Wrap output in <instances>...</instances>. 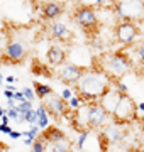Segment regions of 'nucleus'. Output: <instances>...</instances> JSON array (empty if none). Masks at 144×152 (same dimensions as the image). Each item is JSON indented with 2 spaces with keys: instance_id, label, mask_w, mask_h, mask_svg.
Masks as SVG:
<instances>
[{
  "instance_id": "7c9ffc66",
  "label": "nucleus",
  "mask_w": 144,
  "mask_h": 152,
  "mask_svg": "<svg viewBox=\"0 0 144 152\" xmlns=\"http://www.w3.org/2000/svg\"><path fill=\"white\" fill-rule=\"evenodd\" d=\"M90 46H92L93 49H97L98 53H102V51H104V44H102V41H100V39H97V37H93V39H92V42H90Z\"/></svg>"
},
{
  "instance_id": "412c9836",
  "label": "nucleus",
  "mask_w": 144,
  "mask_h": 152,
  "mask_svg": "<svg viewBox=\"0 0 144 152\" xmlns=\"http://www.w3.org/2000/svg\"><path fill=\"white\" fill-rule=\"evenodd\" d=\"M134 56H136V59L139 61V64L144 66V41L134 44Z\"/></svg>"
},
{
  "instance_id": "473e14b6",
  "label": "nucleus",
  "mask_w": 144,
  "mask_h": 152,
  "mask_svg": "<svg viewBox=\"0 0 144 152\" xmlns=\"http://www.w3.org/2000/svg\"><path fill=\"white\" fill-rule=\"evenodd\" d=\"M15 93H17V91H12L10 88H7L5 91H4V96H5L7 100H14V96H15Z\"/></svg>"
},
{
  "instance_id": "a19ab883",
  "label": "nucleus",
  "mask_w": 144,
  "mask_h": 152,
  "mask_svg": "<svg viewBox=\"0 0 144 152\" xmlns=\"http://www.w3.org/2000/svg\"><path fill=\"white\" fill-rule=\"evenodd\" d=\"M4 81H5V76H4V75H2V73H0V85H2V83H4Z\"/></svg>"
},
{
  "instance_id": "20e7f679",
  "label": "nucleus",
  "mask_w": 144,
  "mask_h": 152,
  "mask_svg": "<svg viewBox=\"0 0 144 152\" xmlns=\"http://www.w3.org/2000/svg\"><path fill=\"white\" fill-rule=\"evenodd\" d=\"M112 10L119 22H144V0H114Z\"/></svg>"
},
{
  "instance_id": "9d476101",
  "label": "nucleus",
  "mask_w": 144,
  "mask_h": 152,
  "mask_svg": "<svg viewBox=\"0 0 144 152\" xmlns=\"http://www.w3.org/2000/svg\"><path fill=\"white\" fill-rule=\"evenodd\" d=\"M5 58L12 64H21L26 58H27V46L19 41V39H9L5 46Z\"/></svg>"
},
{
  "instance_id": "58836bf2",
  "label": "nucleus",
  "mask_w": 144,
  "mask_h": 152,
  "mask_svg": "<svg viewBox=\"0 0 144 152\" xmlns=\"http://www.w3.org/2000/svg\"><path fill=\"white\" fill-rule=\"evenodd\" d=\"M137 112H144V102L137 103Z\"/></svg>"
},
{
  "instance_id": "4c0bfd02",
  "label": "nucleus",
  "mask_w": 144,
  "mask_h": 152,
  "mask_svg": "<svg viewBox=\"0 0 144 152\" xmlns=\"http://www.w3.org/2000/svg\"><path fill=\"white\" fill-rule=\"evenodd\" d=\"M105 4V0H95V4H93V7H102Z\"/></svg>"
},
{
  "instance_id": "393cba45",
  "label": "nucleus",
  "mask_w": 144,
  "mask_h": 152,
  "mask_svg": "<svg viewBox=\"0 0 144 152\" xmlns=\"http://www.w3.org/2000/svg\"><path fill=\"white\" fill-rule=\"evenodd\" d=\"M88 132L90 130H80L78 132V137H76V149L78 151H82L85 147V142L88 139Z\"/></svg>"
},
{
  "instance_id": "aec40b11",
  "label": "nucleus",
  "mask_w": 144,
  "mask_h": 152,
  "mask_svg": "<svg viewBox=\"0 0 144 152\" xmlns=\"http://www.w3.org/2000/svg\"><path fill=\"white\" fill-rule=\"evenodd\" d=\"M48 147H49V144L43 137H37L36 142L31 145V152H48Z\"/></svg>"
},
{
  "instance_id": "e433bc0d",
  "label": "nucleus",
  "mask_w": 144,
  "mask_h": 152,
  "mask_svg": "<svg viewBox=\"0 0 144 152\" xmlns=\"http://www.w3.org/2000/svg\"><path fill=\"white\" fill-rule=\"evenodd\" d=\"M141 140H143V144H144V118H143V122H141Z\"/></svg>"
},
{
  "instance_id": "ea45409f",
  "label": "nucleus",
  "mask_w": 144,
  "mask_h": 152,
  "mask_svg": "<svg viewBox=\"0 0 144 152\" xmlns=\"http://www.w3.org/2000/svg\"><path fill=\"white\" fill-rule=\"evenodd\" d=\"M5 115H7V108H0V118L5 117Z\"/></svg>"
},
{
  "instance_id": "b1692460",
  "label": "nucleus",
  "mask_w": 144,
  "mask_h": 152,
  "mask_svg": "<svg viewBox=\"0 0 144 152\" xmlns=\"http://www.w3.org/2000/svg\"><path fill=\"white\" fill-rule=\"evenodd\" d=\"M7 117L10 118V122H15V124H22V115L19 113L17 108H7Z\"/></svg>"
},
{
  "instance_id": "4468645a",
  "label": "nucleus",
  "mask_w": 144,
  "mask_h": 152,
  "mask_svg": "<svg viewBox=\"0 0 144 152\" xmlns=\"http://www.w3.org/2000/svg\"><path fill=\"white\" fill-rule=\"evenodd\" d=\"M66 49H63L58 44H51L48 48V53H46V59H48V64L54 66V68H60L66 63Z\"/></svg>"
},
{
  "instance_id": "bb28decb",
  "label": "nucleus",
  "mask_w": 144,
  "mask_h": 152,
  "mask_svg": "<svg viewBox=\"0 0 144 152\" xmlns=\"http://www.w3.org/2000/svg\"><path fill=\"white\" fill-rule=\"evenodd\" d=\"M21 91L24 93V96H26V100H27V102H34V100L37 98V96H36V91H34V88H31V86H24Z\"/></svg>"
},
{
  "instance_id": "c85d7f7f",
  "label": "nucleus",
  "mask_w": 144,
  "mask_h": 152,
  "mask_svg": "<svg viewBox=\"0 0 144 152\" xmlns=\"http://www.w3.org/2000/svg\"><path fill=\"white\" fill-rule=\"evenodd\" d=\"M75 95H76V93H73L71 90H70V88H66V86L63 88V90H61V93H60V96L63 98V100H66V102H70Z\"/></svg>"
},
{
  "instance_id": "f257e3e1",
  "label": "nucleus",
  "mask_w": 144,
  "mask_h": 152,
  "mask_svg": "<svg viewBox=\"0 0 144 152\" xmlns=\"http://www.w3.org/2000/svg\"><path fill=\"white\" fill-rule=\"evenodd\" d=\"M112 80L100 69L98 66L95 68H87L85 75L76 85V95L82 96L85 103H93L100 102L104 93L110 88Z\"/></svg>"
},
{
  "instance_id": "ddd939ff",
  "label": "nucleus",
  "mask_w": 144,
  "mask_h": 152,
  "mask_svg": "<svg viewBox=\"0 0 144 152\" xmlns=\"http://www.w3.org/2000/svg\"><path fill=\"white\" fill-rule=\"evenodd\" d=\"M120 98H122V93L120 91H117L115 90V86H112L110 85V88L107 90L105 93H104V96L100 98V102L98 103L104 107V108L109 112V113H114V110L117 108V105H119V102H120Z\"/></svg>"
},
{
  "instance_id": "5701e85b",
  "label": "nucleus",
  "mask_w": 144,
  "mask_h": 152,
  "mask_svg": "<svg viewBox=\"0 0 144 152\" xmlns=\"http://www.w3.org/2000/svg\"><path fill=\"white\" fill-rule=\"evenodd\" d=\"M22 120L26 122V124H29V125H37V112H36V108L29 110L27 113H24Z\"/></svg>"
},
{
  "instance_id": "a878e982",
  "label": "nucleus",
  "mask_w": 144,
  "mask_h": 152,
  "mask_svg": "<svg viewBox=\"0 0 144 152\" xmlns=\"http://www.w3.org/2000/svg\"><path fill=\"white\" fill-rule=\"evenodd\" d=\"M112 86H115V90L117 91H120L122 95H127V91H129L127 85L122 81V80H112Z\"/></svg>"
},
{
  "instance_id": "2f4dec72",
  "label": "nucleus",
  "mask_w": 144,
  "mask_h": 152,
  "mask_svg": "<svg viewBox=\"0 0 144 152\" xmlns=\"http://www.w3.org/2000/svg\"><path fill=\"white\" fill-rule=\"evenodd\" d=\"M14 130L10 125H4V124H0V134H7V135H10V132Z\"/></svg>"
},
{
  "instance_id": "1a4fd4ad",
  "label": "nucleus",
  "mask_w": 144,
  "mask_h": 152,
  "mask_svg": "<svg viewBox=\"0 0 144 152\" xmlns=\"http://www.w3.org/2000/svg\"><path fill=\"white\" fill-rule=\"evenodd\" d=\"M85 71H87V68H83V66H78L75 63H65L63 66L58 68V80L68 86H76L82 76L85 75Z\"/></svg>"
},
{
  "instance_id": "6e6552de",
  "label": "nucleus",
  "mask_w": 144,
  "mask_h": 152,
  "mask_svg": "<svg viewBox=\"0 0 144 152\" xmlns=\"http://www.w3.org/2000/svg\"><path fill=\"white\" fill-rule=\"evenodd\" d=\"M100 139L105 142L107 145H119L126 140L127 132H126V125L115 124V122H109V124L100 130Z\"/></svg>"
},
{
  "instance_id": "9b49d317",
  "label": "nucleus",
  "mask_w": 144,
  "mask_h": 152,
  "mask_svg": "<svg viewBox=\"0 0 144 152\" xmlns=\"http://www.w3.org/2000/svg\"><path fill=\"white\" fill-rule=\"evenodd\" d=\"M43 105L46 107V110H48V113L53 117V118H63L65 115H68V112H70V107H68V102L66 100H63V98L60 96V95H51V96H48L43 102Z\"/></svg>"
},
{
  "instance_id": "f8f14e48",
  "label": "nucleus",
  "mask_w": 144,
  "mask_h": 152,
  "mask_svg": "<svg viewBox=\"0 0 144 152\" xmlns=\"http://www.w3.org/2000/svg\"><path fill=\"white\" fill-rule=\"evenodd\" d=\"M49 36L54 41H58V42H71V39H73V32L70 31V27L65 22H58V20L51 22Z\"/></svg>"
},
{
  "instance_id": "c9c22d12",
  "label": "nucleus",
  "mask_w": 144,
  "mask_h": 152,
  "mask_svg": "<svg viewBox=\"0 0 144 152\" xmlns=\"http://www.w3.org/2000/svg\"><path fill=\"white\" fill-rule=\"evenodd\" d=\"M17 81V78L14 75H9V76H5V83H7V86H10V85H14V83Z\"/></svg>"
},
{
  "instance_id": "423d86ee",
  "label": "nucleus",
  "mask_w": 144,
  "mask_h": 152,
  "mask_svg": "<svg viewBox=\"0 0 144 152\" xmlns=\"http://www.w3.org/2000/svg\"><path fill=\"white\" fill-rule=\"evenodd\" d=\"M136 115H137V103L134 102V98L127 93V95H122L120 102L117 105V108L114 110V113L110 115V118L115 124L127 125L136 118Z\"/></svg>"
},
{
  "instance_id": "f03ea898",
  "label": "nucleus",
  "mask_w": 144,
  "mask_h": 152,
  "mask_svg": "<svg viewBox=\"0 0 144 152\" xmlns=\"http://www.w3.org/2000/svg\"><path fill=\"white\" fill-rule=\"evenodd\" d=\"M132 59L126 51H114L102 54L98 68L105 73L110 80H122L132 69Z\"/></svg>"
},
{
  "instance_id": "f3484780",
  "label": "nucleus",
  "mask_w": 144,
  "mask_h": 152,
  "mask_svg": "<svg viewBox=\"0 0 144 152\" xmlns=\"http://www.w3.org/2000/svg\"><path fill=\"white\" fill-rule=\"evenodd\" d=\"M34 91H36V96L39 98V100H43L44 102L48 96H51L53 95V88L49 86V85H46V83H41V81H34Z\"/></svg>"
},
{
  "instance_id": "0eeeda50",
  "label": "nucleus",
  "mask_w": 144,
  "mask_h": 152,
  "mask_svg": "<svg viewBox=\"0 0 144 152\" xmlns=\"http://www.w3.org/2000/svg\"><path fill=\"white\" fill-rule=\"evenodd\" d=\"M139 36H141L139 24H134V22H117L114 26V39L120 46H124V48L134 46L136 41L139 39Z\"/></svg>"
},
{
  "instance_id": "dca6fc26",
  "label": "nucleus",
  "mask_w": 144,
  "mask_h": 152,
  "mask_svg": "<svg viewBox=\"0 0 144 152\" xmlns=\"http://www.w3.org/2000/svg\"><path fill=\"white\" fill-rule=\"evenodd\" d=\"M41 137H43L48 144H56V142H61V140H66L68 139L65 130H61L60 127H56V125H49L46 130H43Z\"/></svg>"
},
{
  "instance_id": "72a5a7b5",
  "label": "nucleus",
  "mask_w": 144,
  "mask_h": 152,
  "mask_svg": "<svg viewBox=\"0 0 144 152\" xmlns=\"http://www.w3.org/2000/svg\"><path fill=\"white\" fill-rule=\"evenodd\" d=\"M14 100H15L17 103H22V102H26V96H24V93H22V91H17V93H15V96H14Z\"/></svg>"
},
{
  "instance_id": "a211bd4d",
  "label": "nucleus",
  "mask_w": 144,
  "mask_h": 152,
  "mask_svg": "<svg viewBox=\"0 0 144 152\" xmlns=\"http://www.w3.org/2000/svg\"><path fill=\"white\" fill-rule=\"evenodd\" d=\"M36 112H37V125L41 127V130H46V129L49 127L51 115L48 113V110H46V107H44L43 103L39 105L37 108H36Z\"/></svg>"
},
{
  "instance_id": "2eb2a0df",
  "label": "nucleus",
  "mask_w": 144,
  "mask_h": 152,
  "mask_svg": "<svg viewBox=\"0 0 144 152\" xmlns=\"http://www.w3.org/2000/svg\"><path fill=\"white\" fill-rule=\"evenodd\" d=\"M63 12H65L63 5H61L60 2H56V0H48V2H44L41 5V15L46 20L54 22L56 19H60L63 15Z\"/></svg>"
},
{
  "instance_id": "4be33fe9",
  "label": "nucleus",
  "mask_w": 144,
  "mask_h": 152,
  "mask_svg": "<svg viewBox=\"0 0 144 152\" xmlns=\"http://www.w3.org/2000/svg\"><path fill=\"white\" fill-rule=\"evenodd\" d=\"M83 105H85V102L82 100V96H80V95H75V96L68 102V107H70V110H73V112H78V110L82 108Z\"/></svg>"
},
{
  "instance_id": "39448f33",
  "label": "nucleus",
  "mask_w": 144,
  "mask_h": 152,
  "mask_svg": "<svg viewBox=\"0 0 144 152\" xmlns=\"http://www.w3.org/2000/svg\"><path fill=\"white\" fill-rule=\"evenodd\" d=\"M73 19L76 22L80 29L85 31L87 34H93L100 27V19L98 12L93 5H80L73 14Z\"/></svg>"
},
{
  "instance_id": "cd10ccee",
  "label": "nucleus",
  "mask_w": 144,
  "mask_h": 152,
  "mask_svg": "<svg viewBox=\"0 0 144 152\" xmlns=\"http://www.w3.org/2000/svg\"><path fill=\"white\" fill-rule=\"evenodd\" d=\"M34 107H32V102H22V103H17V110H19V113L21 115H24V113H27L29 110H32Z\"/></svg>"
},
{
  "instance_id": "6ab92c4d",
  "label": "nucleus",
  "mask_w": 144,
  "mask_h": 152,
  "mask_svg": "<svg viewBox=\"0 0 144 152\" xmlns=\"http://www.w3.org/2000/svg\"><path fill=\"white\" fill-rule=\"evenodd\" d=\"M48 152H73V144L70 142V139L56 142V144H49Z\"/></svg>"
},
{
  "instance_id": "7ed1b4c3",
  "label": "nucleus",
  "mask_w": 144,
  "mask_h": 152,
  "mask_svg": "<svg viewBox=\"0 0 144 152\" xmlns=\"http://www.w3.org/2000/svg\"><path fill=\"white\" fill-rule=\"evenodd\" d=\"M75 120L76 122L83 120L80 130H102L110 122V113L98 102H93V103H85L78 112H75Z\"/></svg>"
},
{
  "instance_id": "c756f323",
  "label": "nucleus",
  "mask_w": 144,
  "mask_h": 152,
  "mask_svg": "<svg viewBox=\"0 0 144 152\" xmlns=\"http://www.w3.org/2000/svg\"><path fill=\"white\" fill-rule=\"evenodd\" d=\"M32 71L37 75H49V71L46 69V66H43L41 63H34L32 64Z\"/></svg>"
},
{
  "instance_id": "f704fd0d",
  "label": "nucleus",
  "mask_w": 144,
  "mask_h": 152,
  "mask_svg": "<svg viewBox=\"0 0 144 152\" xmlns=\"http://www.w3.org/2000/svg\"><path fill=\"white\" fill-rule=\"evenodd\" d=\"M9 137H10V139H14V140H19V139H22V132H19V130H12Z\"/></svg>"
}]
</instances>
